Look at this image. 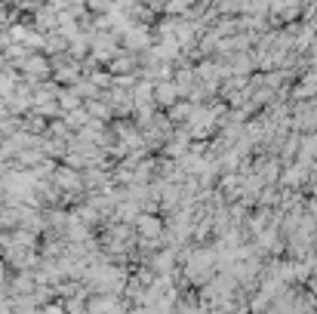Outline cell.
Returning a JSON list of instances; mask_svg holds the SVG:
<instances>
[{"label":"cell","instance_id":"obj_1","mask_svg":"<svg viewBox=\"0 0 317 314\" xmlns=\"http://www.w3.org/2000/svg\"><path fill=\"white\" fill-rule=\"evenodd\" d=\"M25 68H28V74H46V68H43V62L40 59H28V62H25Z\"/></svg>","mask_w":317,"mask_h":314}]
</instances>
